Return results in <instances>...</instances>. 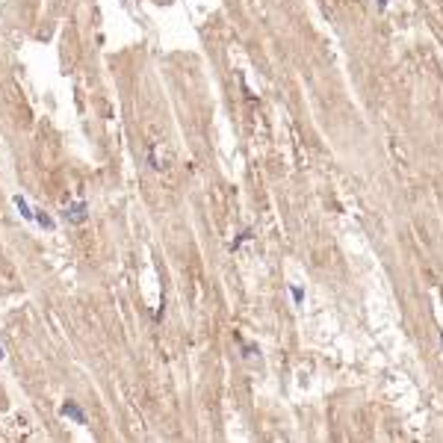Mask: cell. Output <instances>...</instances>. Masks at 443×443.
Returning <instances> with one entry per match:
<instances>
[{
	"label": "cell",
	"mask_w": 443,
	"mask_h": 443,
	"mask_svg": "<svg viewBox=\"0 0 443 443\" xmlns=\"http://www.w3.org/2000/svg\"><path fill=\"white\" fill-rule=\"evenodd\" d=\"M441 346H443V331H441Z\"/></svg>",
	"instance_id": "7"
},
{
	"label": "cell",
	"mask_w": 443,
	"mask_h": 443,
	"mask_svg": "<svg viewBox=\"0 0 443 443\" xmlns=\"http://www.w3.org/2000/svg\"><path fill=\"white\" fill-rule=\"evenodd\" d=\"M62 219L68 225H86L89 222V204L86 201H71L62 207Z\"/></svg>",
	"instance_id": "1"
},
{
	"label": "cell",
	"mask_w": 443,
	"mask_h": 443,
	"mask_svg": "<svg viewBox=\"0 0 443 443\" xmlns=\"http://www.w3.org/2000/svg\"><path fill=\"white\" fill-rule=\"evenodd\" d=\"M59 414H62L65 420L77 423V426H83V423H86V411H83V405H80L77 399H65V402H62V408H59Z\"/></svg>",
	"instance_id": "2"
},
{
	"label": "cell",
	"mask_w": 443,
	"mask_h": 443,
	"mask_svg": "<svg viewBox=\"0 0 443 443\" xmlns=\"http://www.w3.org/2000/svg\"><path fill=\"white\" fill-rule=\"evenodd\" d=\"M290 296H293L296 310H302V307H305V290H302V287H296V284H290Z\"/></svg>",
	"instance_id": "5"
},
{
	"label": "cell",
	"mask_w": 443,
	"mask_h": 443,
	"mask_svg": "<svg viewBox=\"0 0 443 443\" xmlns=\"http://www.w3.org/2000/svg\"><path fill=\"white\" fill-rule=\"evenodd\" d=\"M12 204L18 207V213H21L27 222H35V210H30V204H27V198H24V195H15V198H12Z\"/></svg>",
	"instance_id": "3"
},
{
	"label": "cell",
	"mask_w": 443,
	"mask_h": 443,
	"mask_svg": "<svg viewBox=\"0 0 443 443\" xmlns=\"http://www.w3.org/2000/svg\"><path fill=\"white\" fill-rule=\"evenodd\" d=\"M35 222H38L44 231H56V222H53V216H50L47 210H41V207L35 210Z\"/></svg>",
	"instance_id": "4"
},
{
	"label": "cell",
	"mask_w": 443,
	"mask_h": 443,
	"mask_svg": "<svg viewBox=\"0 0 443 443\" xmlns=\"http://www.w3.org/2000/svg\"><path fill=\"white\" fill-rule=\"evenodd\" d=\"M3 358H6V352H3V346H0V364H3Z\"/></svg>",
	"instance_id": "6"
}]
</instances>
